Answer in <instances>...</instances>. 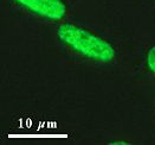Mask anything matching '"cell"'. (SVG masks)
Returning <instances> with one entry per match:
<instances>
[{
	"label": "cell",
	"mask_w": 155,
	"mask_h": 145,
	"mask_svg": "<svg viewBox=\"0 0 155 145\" xmlns=\"http://www.w3.org/2000/svg\"><path fill=\"white\" fill-rule=\"evenodd\" d=\"M54 42L65 57L79 64L104 68L114 66L120 57L116 40L72 19L54 25Z\"/></svg>",
	"instance_id": "1"
},
{
	"label": "cell",
	"mask_w": 155,
	"mask_h": 145,
	"mask_svg": "<svg viewBox=\"0 0 155 145\" xmlns=\"http://www.w3.org/2000/svg\"><path fill=\"white\" fill-rule=\"evenodd\" d=\"M6 5L26 18L57 25L71 19L72 4L70 0H4Z\"/></svg>",
	"instance_id": "2"
},
{
	"label": "cell",
	"mask_w": 155,
	"mask_h": 145,
	"mask_svg": "<svg viewBox=\"0 0 155 145\" xmlns=\"http://www.w3.org/2000/svg\"><path fill=\"white\" fill-rule=\"evenodd\" d=\"M140 71L146 78L155 80V44L146 47L141 54Z\"/></svg>",
	"instance_id": "3"
},
{
	"label": "cell",
	"mask_w": 155,
	"mask_h": 145,
	"mask_svg": "<svg viewBox=\"0 0 155 145\" xmlns=\"http://www.w3.org/2000/svg\"><path fill=\"white\" fill-rule=\"evenodd\" d=\"M108 144H131V142H129V140H109L108 142Z\"/></svg>",
	"instance_id": "4"
},
{
	"label": "cell",
	"mask_w": 155,
	"mask_h": 145,
	"mask_svg": "<svg viewBox=\"0 0 155 145\" xmlns=\"http://www.w3.org/2000/svg\"><path fill=\"white\" fill-rule=\"evenodd\" d=\"M153 116H154V120H155V100H154V104H153Z\"/></svg>",
	"instance_id": "5"
},
{
	"label": "cell",
	"mask_w": 155,
	"mask_h": 145,
	"mask_svg": "<svg viewBox=\"0 0 155 145\" xmlns=\"http://www.w3.org/2000/svg\"><path fill=\"white\" fill-rule=\"evenodd\" d=\"M152 1H153V2H155V0H152Z\"/></svg>",
	"instance_id": "6"
}]
</instances>
